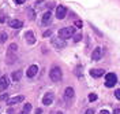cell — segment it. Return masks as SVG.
<instances>
[{"label": "cell", "mask_w": 120, "mask_h": 114, "mask_svg": "<svg viewBox=\"0 0 120 114\" xmlns=\"http://www.w3.org/2000/svg\"><path fill=\"white\" fill-rule=\"evenodd\" d=\"M75 34V28L74 26H67V28H63L59 30V37L63 38V40H67V38H71Z\"/></svg>", "instance_id": "1"}, {"label": "cell", "mask_w": 120, "mask_h": 114, "mask_svg": "<svg viewBox=\"0 0 120 114\" xmlns=\"http://www.w3.org/2000/svg\"><path fill=\"white\" fill-rule=\"evenodd\" d=\"M61 76H63V73H61V69L59 66H53L51 69V72H49V77H51V80L55 81V83H57L61 80Z\"/></svg>", "instance_id": "2"}, {"label": "cell", "mask_w": 120, "mask_h": 114, "mask_svg": "<svg viewBox=\"0 0 120 114\" xmlns=\"http://www.w3.org/2000/svg\"><path fill=\"white\" fill-rule=\"evenodd\" d=\"M116 83H117V77H116L115 73H106V74H105V85H106L108 88L115 87Z\"/></svg>", "instance_id": "3"}, {"label": "cell", "mask_w": 120, "mask_h": 114, "mask_svg": "<svg viewBox=\"0 0 120 114\" xmlns=\"http://www.w3.org/2000/svg\"><path fill=\"white\" fill-rule=\"evenodd\" d=\"M52 46L55 48H57V50H63V48H66V40H63V38L60 37H53L52 38Z\"/></svg>", "instance_id": "4"}, {"label": "cell", "mask_w": 120, "mask_h": 114, "mask_svg": "<svg viewBox=\"0 0 120 114\" xmlns=\"http://www.w3.org/2000/svg\"><path fill=\"white\" fill-rule=\"evenodd\" d=\"M53 98H55V93H53L52 91L46 92L44 95V98H42V103H44L45 106H49V105L53 103Z\"/></svg>", "instance_id": "5"}, {"label": "cell", "mask_w": 120, "mask_h": 114, "mask_svg": "<svg viewBox=\"0 0 120 114\" xmlns=\"http://www.w3.org/2000/svg\"><path fill=\"white\" fill-rule=\"evenodd\" d=\"M102 48L101 47H97V48H94L93 50V52H91V59L93 61H100V59H102Z\"/></svg>", "instance_id": "6"}, {"label": "cell", "mask_w": 120, "mask_h": 114, "mask_svg": "<svg viewBox=\"0 0 120 114\" xmlns=\"http://www.w3.org/2000/svg\"><path fill=\"white\" fill-rule=\"evenodd\" d=\"M74 88H71V87H67L66 88V91H64V100L66 102H71L72 99H74Z\"/></svg>", "instance_id": "7"}, {"label": "cell", "mask_w": 120, "mask_h": 114, "mask_svg": "<svg viewBox=\"0 0 120 114\" xmlns=\"http://www.w3.org/2000/svg\"><path fill=\"white\" fill-rule=\"evenodd\" d=\"M66 14H67V8L64 7V6L56 7V17H57V19H64Z\"/></svg>", "instance_id": "8"}, {"label": "cell", "mask_w": 120, "mask_h": 114, "mask_svg": "<svg viewBox=\"0 0 120 114\" xmlns=\"http://www.w3.org/2000/svg\"><path fill=\"white\" fill-rule=\"evenodd\" d=\"M8 85H10V78H8V76L0 77V91H4Z\"/></svg>", "instance_id": "9"}, {"label": "cell", "mask_w": 120, "mask_h": 114, "mask_svg": "<svg viewBox=\"0 0 120 114\" xmlns=\"http://www.w3.org/2000/svg\"><path fill=\"white\" fill-rule=\"evenodd\" d=\"M8 26L12 28V29H21L23 26V22L21 19H11V21L8 22Z\"/></svg>", "instance_id": "10"}, {"label": "cell", "mask_w": 120, "mask_h": 114, "mask_svg": "<svg viewBox=\"0 0 120 114\" xmlns=\"http://www.w3.org/2000/svg\"><path fill=\"white\" fill-rule=\"evenodd\" d=\"M25 37H26V41H27V44H34L36 43V37H34V33L31 30L26 32L25 33Z\"/></svg>", "instance_id": "11"}, {"label": "cell", "mask_w": 120, "mask_h": 114, "mask_svg": "<svg viewBox=\"0 0 120 114\" xmlns=\"http://www.w3.org/2000/svg\"><path fill=\"white\" fill-rule=\"evenodd\" d=\"M90 76L94 77V78H98V77L104 76V69H91L90 70Z\"/></svg>", "instance_id": "12"}, {"label": "cell", "mask_w": 120, "mask_h": 114, "mask_svg": "<svg viewBox=\"0 0 120 114\" xmlns=\"http://www.w3.org/2000/svg\"><path fill=\"white\" fill-rule=\"evenodd\" d=\"M37 73H38V66L37 65H31V66L27 69V77H30V78L34 77Z\"/></svg>", "instance_id": "13"}, {"label": "cell", "mask_w": 120, "mask_h": 114, "mask_svg": "<svg viewBox=\"0 0 120 114\" xmlns=\"http://www.w3.org/2000/svg\"><path fill=\"white\" fill-rule=\"evenodd\" d=\"M51 19H52V14H51V11H46L44 15H42V21H41V23H42L44 26H46L48 23L51 22Z\"/></svg>", "instance_id": "14"}, {"label": "cell", "mask_w": 120, "mask_h": 114, "mask_svg": "<svg viewBox=\"0 0 120 114\" xmlns=\"http://www.w3.org/2000/svg\"><path fill=\"white\" fill-rule=\"evenodd\" d=\"M23 100H25V96L19 95V96H15V98L10 99V100H8V105H10V106H12V105H16V103H19V102H23Z\"/></svg>", "instance_id": "15"}, {"label": "cell", "mask_w": 120, "mask_h": 114, "mask_svg": "<svg viewBox=\"0 0 120 114\" xmlns=\"http://www.w3.org/2000/svg\"><path fill=\"white\" fill-rule=\"evenodd\" d=\"M11 77H12V81H21V78H22V70L14 72V73L11 74Z\"/></svg>", "instance_id": "16"}, {"label": "cell", "mask_w": 120, "mask_h": 114, "mask_svg": "<svg viewBox=\"0 0 120 114\" xmlns=\"http://www.w3.org/2000/svg\"><path fill=\"white\" fill-rule=\"evenodd\" d=\"M18 51V46L16 44H10V47H8V52L12 54V52H16Z\"/></svg>", "instance_id": "17"}, {"label": "cell", "mask_w": 120, "mask_h": 114, "mask_svg": "<svg viewBox=\"0 0 120 114\" xmlns=\"http://www.w3.org/2000/svg\"><path fill=\"white\" fill-rule=\"evenodd\" d=\"M7 38H8V36L6 32H0V43H4Z\"/></svg>", "instance_id": "18"}, {"label": "cell", "mask_w": 120, "mask_h": 114, "mask_svg": "<svg viewBox=\"0 0 120 114\" xmlns=\"http://www.w3.org/2000/svg\"><path fill=\"white\" fill-rule=\"evenodd\" d=\"M30 110H31V105H30V103H26V105L23 106V113H29Z\"/></svg>", "instance_id": "19"}, {"label": "cell", "mask_w": 120, "mask_h": 114, "mask_svg": "<svg viewBox=\"0 0 120 114\" xmlns=\"http://www.w3.org/2000/svg\"><path fill=\"white\" fill-rule=\"evenodd\" d=\"M27 14H29L30 19H34V11H33V8H27Z\"/></svg>", "instance_id": "20"}, {"label": "cell", "mask_w": 120, "mask_h": 114, "mask_svg": "<svg viewBox=\"0 0 120 114\" xmlns=\"http://www.w3.org/2000/svg\"><path fill=\"white\" fill-rule=\"evenodd\" d=\"M89 100H90V102L97 100V95H96V93H90V95H89Z\"/></svg>", "instance_id": "21"}, {"label": "cell", "mask_w": 120, "mask_h": 114, "mask_svg": "<svg viewBox=\"0 0 120 114\" xmlns=\"http://www.w3.org/2000/svg\"><path fill=\"white\" fill-rule=\"evenodd\" d=\"M44 37H51L52 36V30H46V32H44V34H42Z\"/></svg>", "instance_id": "22"}, {"label": "cell", "mask_w": 120, "mask_h": 114, "mask_svg": "<svg viewBox=\"0 0 120 114\" xmlns=\"http://www.w3.org/2000/svg\"><path fill=\"white\" fill-rule=\"evenodd\" d=\"M75 26H76V28H82L83 26L82 21H75Z\"/></svg>", "instance_id": "23"}, {"label": "cell", "mask_w": 120, "mask_h": 114, "mask_svg": "<svg viewBox=\"0 0 120 114\" xmlns=\"http://www.w3.org/2000/svg\"><path fill=\"white\" fill-rule=\"evenodd\" d=\"M7 99H8V95H7V93H3V95L0 96V100H7Z\"/></svg>", "instance_id": "24"}, {"label": "cell", "mask_w": 120, "mask_h": 114, "mask_svg": "<svg viewBox=\"0 0 120 114\" xmlns=\"http://www.w3.org/2000/svg\"><path fill=\"white\" fill-rule=\"evenodd\" d=\"M74 40H75V41H81V40H82V34H76Z\"/></svg>", "instance_id": "25"}, {"label": "cell", "mask_w": 120, "mask_h": 114, "mask_svg": "<svg viewBox=\"0 0 120 114\" xmlns=\"http://www.w3.org/2000/svg\"><path fill=\"white\" fill-rule=\"evenodd\" d=\"M115 96L120 100V89H116V91H115Z\"/></svg>", "instance_id": "26"}, {"label": "cell", "mask_w": 120, "mask_h": 114, "mask_svg": "<svg viewBox=\"0 0 120 114\" xmlns=\"http://www.w3.org/2000/svg\"><path fill=\"white\" fill-rule=\"evenodd\" d=\"M4 21H6V17H4L3 13H1V14H0V22H4Z\"/></svg>", "instance_id": "27"}, {"label": "cell", "mask_w": 120, "mask_h": 114, "mask_svg": "<svg viewBox=\"0 0 120 114\" xmlns=\"http://www.w3.org/2000/svg\"><path fill=\"white\" fill-rule=\"evenodd\" d=\"M85 114H94V110H93V109H87Z\"/></svg>", "instance_id": "28"}, {"label": "cell", "mask_w": 120, "mask_h": 114, "mask_svg": "<svg viewBox=\"0 0 120 114\" xmlns=\"http://www.w3.org/2000/svg\"><path fill=\"white\" fill-rule=\"evenodd\" d=\"M113 114H120V109H115V111H113Z\"/></svg>", "instance_id": "29"}, {"label": "cell", "mask_w": 120, "mask_h": 114, "mask_svg": "<svg viewBox=\"0 0 120 114\" xmlns=\"http://www.w3.org/2000/svg\"><path fill=\"white\" fill-rule=\"evenodd\" d=\"M42 113V110H41V109H37V110H36V114H41Z\"/></svg>", "instance_id": "30"}, {"label": "cell", "mask_w": 120, "mask_h": 114, "mask_svg": "<svg viewBox=\"0 0 120 114\" xmlns=\"http://www.w3.org/2000/svg\"><path fill=\"white\" fill-rule=\"evenodd\" d=\"M15 3H16V4H22L23 0H15Z\"/></svg>", "instance_id": "31"}, {"label": "cell", "mask_w": 120, "mask_h": 114, "mask_svg": "<svg viewBox=\"0 0 120 114\" xmlns=\"http://www.w3.org/2000/svg\"><path fill=\"white\" fill-rule=\"evenodd\" d=\"M100 114H109V111H106V110H102V111H101Z\"/></svg>", "instance_id": "32"}, {"label": "cell", "mask_w": 120, "mask_h": 114, "mask_svg": "<svg viewBox=\"0 0 120 114\" xmlns=\"http://www.w3.org/2000/svg\"><path fill=\"white\" fill-rule=\"evenodd\" d=\"M51 114H63V113H61V111H52Z\"/></svg>", "instance_id": "33"}, {"label": "cell", "mask_w": 120, "mask_h": 114, "mask_svg": "<svg viewBox=\"0 0 120 114\" xmlns=\"http://www.w3.org/2000/svg\"><path fill=\"white\" fill-rule=\"evenodd\" d=\"M19 114H26V113H23V111H22V113H19Z\"/></svg>", "instance_id": "34"}]
</instances>
